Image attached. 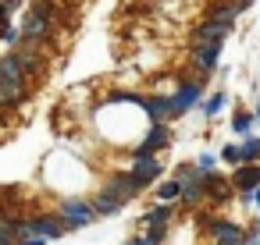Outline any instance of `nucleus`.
I'll list each match as a JSON object with an SVG mask.
<instances>
[{
    "label": "nucleus",
    "instance_id": "f8f14e48",
    "mask_svg": "<svg viewBox=\"0 0 260 245\" xmlns=\"http://www.w3.org/2000/svg\"><path fill=\"white\" fill-rule=\"evenodd\" d=\"M139 107L150 114L153 125H160L164 117H171V96H139Z\"/></svg>",
    "mask_w": 260,
    "mask_h": 245
},
{
    "label": "nucleus",
    "instance_id": "cd10ccee",
    "mask_svg": "<svg viewBox=\"0 0 260 245\" xmlns=\"http://www.w3.org/2000/svg\"><path fill=\"white\" fill-rule=\"evenodd\" d=\"M4 8H8V11H15V8H22V0H4Z\"/></svg>",
    "mask_w": 260,
    "mask_h": 245
},
{
    "label": "nucleus",
    "instance_id": "4be33fe9",
    "mask_svg": "<svg viewBox=\"0 0 260 245\" xmlns=\"http://www.w3.org/2000/svg\"><path fill=\"white\" fill-rule=\"evenodd\" d=\"M168 231L171 227H143V241L146 245H164L168 241Z\"/></svg>",
    "mask_w": 260,
    "mask_h": 245
},
{
    "label": "nucleus",
    "instance_id": "f257e3e1",
    "mask_svg": "<svg viewBox=\"0 0 260 245\" xmlns=\"http://www.w3.org/2000/svg\"><path fill=\"white\" fill-rule=\"evenodd\" d=\"M57 217H61L64 231H79V227H89V224L96 220L89 199H64V202L57 206Z\"/></svg>",
    "mask_w": 260,
    "mask_h": 245
},
{
    "label": "nucleus",
    "instance_id": "5701e85b",
    "mask_svg": "<svg viewBox=\"0 0 260 245\" xmlns=\"http://www.w3.org/2000/svg\"><path fill=\"white\" fill-rule=\"evenodd\" d=\"M0 245H18V238H15V220H0Z\"/></svg>",
    "mask_w": 260,
    "mask_h": 245
},
{
    "label": "nucleus",
    "instance_id": "39448f33",
    "mask_svg": "<svg viewBox=\"0 0 260 245\" xmlns=\"http://www.w3.org/2000/svg\"><path fill=\"white\" fill-rule=\"evenodd\" d=\"M104 192H107V195H114L118 202H132V199L143 192V185H139L132 174H111V178H107V185H104Z\"/></svg>",
    "mask_w": 260,
    "mask_h": 245
},
{
    "label": "nucleus",
    "instance_id": "dca6fc26",
    "mask_svg": "<svg viewBox=\"0 0 260 245\" xmlns=\"http://www.w3.org/2000/svg\"><path fill=\"white\" fill-rule=\"evenodd\" d=\"M178 199H182V181L178 178L157 185V202H178Z\"/></svg>",
    "mask_w": 260,
    "mask_h": 245
},
{
    "label": "nucleus",
    "instance_id": "423d86ee",
    "mask_svg": "<svg viewBox=\"0 0 260 245\" xmlns=\"http://www.w3.org/2000/svg\"><path fill=\"white\" fill-rule=\"evenodd\" d=\"M217 54H221V43H200V39H192V64L200 68V82L217 68Z\"/></svg>",
    "mask_w": 260,
    "mask_h": 245
},
{
    "label": "nucleus",
    "instance_id": "ddd939ff",
    "mask_svg": "<svg viewBox=\"0 0 260 245\" xmlns=\"http://www.w3.org/2000/svg\"><path fill=\"white\" fill-rule=\"evenodd\" d=\"M25 100H29L25 82H4L0 78V107H22Z\"/></svg>",
    "mask_w": 260,
    "mask_h": 245
},
{
    "label": "nucleus",
    "instance_id": "9d476101",
    "mask_svg": "<svg viewBox=\"0 0 260 245\" xmlns=\"http://www.w3.org/2000/svg\"><path fill=\"white\" fill-rule=\"evenodd\" d=\"M246 8L242 4H232V0H214L207 8V22H217V25H235V18L242 15Z\"/></svg>",
    "mask_w": 260,
    "mask_h": 245
},
{
    "label": "nucleus",
    "instance_id": "bb28decb",
    "mask_svg": "<svg viewBox=\"0 0 260 245\" xmlns=\"http://www.w3.org/2000/svg\"><path fill=\"white\" fill-rule=\"evenodd\" d=\"M4 43H18V32L15 29H4Z\"/></svg>",
    "mask_w": 260,
    "mask_h": 245
},
{
    "label": "nucleus",
    "instance_id": "a878e982",
    "mask_svg": "<svg viewBox=\"0 0 260 245\" xmlns=\"http://www.w3.org/2000/svg\"><path fill=\"white\" fill-rule=\"evenodd\" d=\"M8 18H11V11L4 8V0H0V29H8Z\"/></svg>",
    "mask_w": 260,
    "mask_h": 245
},
{
    "label": "nucleus",
    "instance_id": "1a4fd4ad",
    "mask_svg": "<svg viewBox=\"0 0 260 245\" xmlns=\"http://www.w3.org/2000/svg\"><path fill=\"white\" fill-rule=\"evenodd\" d=\"M22 36H25L29 47H36V43H43V39L50 36V22L40 18V15H32V11H25V18H22Z\"/></svg>",
    "mask_w": 260,
    "mask_h": 245
},
{
    "label": "nucleus",
    "instance_id": "2eb2a0df",
    "mask_svg": "<svg viewBox=\"0 0 260 245\" xmlns=\"http://www.w3.org/2000/svg\"><path fill=\"white\" fill-rule=\"evenodd\" d=\"M232 32V25H217V22H203L200 29H196V36L192 39H200V43H224V36Z\"/></svg>",
    "mask_w": 260,
    "mask_h": 245
},
{
    "label": "nucleus",
    "instance_id": "4468645a",
    "mask_svg": "<svg viewBox=\"0 0 260 245\" xmlns=\"http://www.w3.org/2000/svg\"><path fill=\"white\" fill-rule=\"evenodd\" d=\"M89 202H93V213H96V217H118V213H121V206H125V202H118L114 195H107L104 188H100Z\"/></svg>",
    "mask_w": 260,
    "mask_h": 245
},
{
    "label": "nucleus",
    "instance_id": "412c9836",
    "mask_svg": "<svg viewBox=\"0 0 260 245\" xmlns=\"http://www.w3.org/2000/svg\"><path fill=\"white\" fill-rule=\"evenodd\" d=\"M217 160H221V164H228V167L235 171V167L242 164V156H239V146H221V149H217Z\"/></svg>",
    "mask_w": 260,
    "mask_h": 245
},
{
    "label": "nucleus",
    "instance_id": "a211bd4d",
    "mask_svg": "<svg viewBox=\"0 0 260 245\" xmlns=\"http://www.w3.org/2000/svg\"><path fill=\"white\" fill-rule=\"evenodd\" d=\"M239 156H242V164H260V139H246L239 146Z\"/></svg>",
    "mask_w": 260,
    "mask_h": 245
},
{
    "label": "nucleus",
    "instance_id": "393cba45",
    "mask_svg": "<svg viewBox=\"0 0 260 245\" xmlns=\"http://www.w3.org/2000/svg\"><path fill=\"white\" fill-rule=\"evenodd\" d=\"M214 167H217V156H214V153H200V160H196V171H200V174H210Z\"/></svg>",
    "mask_w": 260,
    "mask_h": 245
},
{
    "label": "nucleus",
    "instance_id": "6ab92c4d",
    "mask_svg": "<svg viewBox=\"0 0 260 245\" xmlns=\"http://www.w3.org/2000/svg\"><path fill=\"white\" fill-rule=\"evenodd\" d=\"M253 125H256V117H253L249 110H235V114H232V128H235L239 135H246Z\"/></svg>",
    "mask_w": 260,
    "mask_h": 245
},
{
    "label": "nucleus",
    "instance_id": "c756f323",
    "mask_svg": "<svg viewBox=\"0 0 260 245\" xmlns=\"http://www.w3.org/2000/svg\"><path fill=\"white\" fill-rule=\"evenodd\" d=\"M125 245H146V241H143V234H139V238H132V241H125Z\"/></svg>",
    "mask_w": 260,
    "mask_h": 245
},
{
    "label": "nucleus",
    "instance_id": "9b49d317",
    "mask_svg": "<svg viewBox=\"0 0 260 245\" xmlns=\"http://www.w3.org/2000/svg\"><path fill=\"white\" fill-rule=\"evenodd\" d=\"M171 220H175V202H157L139 217V227H171Z\"/></svg>",
    "mask_w": 260,
    "mask_h": 245
},
{
    "label": "nucleus",
    "instance_id": "f03ea898",
    "mask_svg": "<svg viewBox=\"0 0 260 245\" xmlns=\"http://www.w3.org/2000/svg\"><path fill=\"white\" fill-rule=\"evenodd\" d=\"M203 231L214 245H246V231L232 220H203Z\"/></svg>",
    "mask_w": 260,
    "mask_h": 245
},
{
    "label": "nucleus",
    "instance_id": "20e7f679",
    "mask_svg": "<svg viewBox=\"0 0 260 245\" xmlns=\"http://www.w3.org/2000/svg\"><path fill=\"white\" fill-rule=\"evenodd\" d=\"M203 96V82H182L178 93L171 96V117H182L185 110H192Z\"/></svg>",
    "mask_w": 260,
    "mask_h": 245
},
{
    "label": "nucleus",
    "instance_id": "7ed1b4c3",
    "mask_svg": "<svg viewBox=\"0 0 260 245\" xmlns=\"http://www.w3.org/2000/svg\"><path fill=\"white\" fill-rule=\"evenodd\" d=\"M168 146H171V128L160 121V125H150V132L143 135V142L136 146L132 156H157V153L168 149Z\"/></svg>",
    "mask_w": 260,
    "mask_h": 245
},
{
    "label": "nucleus",
    "instance_id": "7c9ffc66",
    "mask_svg": "<svg viewBox=\"0 0 260 245\" xmlns=\"http://www.w3.org/2000/svg\"><path fill=\"white\" fill-rule=\"evenodd\" d=\"M253 117H256V121H260V110H256V114H253Z\"/></svg>",
    "mask_w": 260,
    "mask_h": 245
},
{
    "label": "nucleus",
    "instance_id": "b1692460",
    "mask_svg": "<svg viewBox=\"0 0 260 245\" xmlns=\"http://www.w3.org/2000/svg\"><path fill=\"white\" fill-rule=\"evenodd\" d=\"M221 107H224V93H214V96L207 100V107H203V110H207V117H217V114H221Z\"/></svg>",
    "mask_w": 260,
    "mask_h": 245
},
{
    "label": "nucleus",
    "instance_id": "c85d7f7f",
    "mask_svg": "<svg viewBox=\"0 0 260 245\" xmlns=\"http://www.w3.org/2000/svg\"><path fill=\"white\" fill-rule=\"evenodd\" d=\"M253 202H256V213H260V188L253 192Z\"/></svg>",
    "mask_w": 260,
    "mask_h": 245
},
{
    "label": "nucleus",
    "instance_id": "f3484780",
    "mask_svg": "<svg viewBox=\"0 0 260 245\" xmlns=\"http://www.w3.org/2000/svg\"><path fill=\"white\" fill-rule=\"evenodd\" d=\"M203 199H207V195H203V185H200V178L182 185V199H178L182 206H196V202H203Z\"/></svg>",
    "mask_w": 260,
    "mask_h": 245
},
{
    "label": "nucleus",
    "instance_id": "0eeeda50",
    "mask_svg": "<svg viewBox=\"0 0 260 245\" xmlns=\"http://www.w3.org/2000/svg\"><path fill=\"white\" fill-rule=\"evenodd\" d=\"M228 185L235 192H256L260 188V164H239L228 178Z\"/></svg>",
    "mask_w": 260,
    "mask_h": 245
},
{
    "label": "nucleus",
    "instance_id": "aec40b11",
    "mask_svg": "<svg viewBox=\"0 0 260 245\" xmlns=\"http://www.w3.org/2000/svg\"><path fill=\"white\" fill-rule=\"evenodd\" d=\"M32 15H40V18H47V22L54 25V18H57V4H54V0H36V4H32Z\"/></svg>",
    "mask_w": 260,
    "mask_h": 245
},
{
    "label": "nucleus",
    "instance_id": "6e6552de",
    "mask_svg": "<svg viewBox=\"0 0 260 245\" xmlns=\"http://www.w3.org/2000/svg\"><path fill=\"white\" fill-rule=\"evenodd\" d=\"M143 188L150 185V181H157L160 174H164V167H160V160L157 156H132V171H128Z\"/></svg>",
    "mask_w": 260,
    "mask_h": 245
}]
</instances>
